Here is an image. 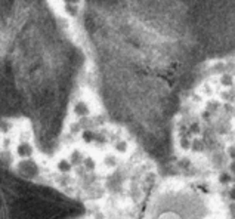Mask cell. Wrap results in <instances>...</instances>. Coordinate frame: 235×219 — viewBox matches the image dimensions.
<instances>
[{
	"label": "cell",
	"mask_w": 235,
	"mask_h": 219,
	"mask_svg": "<svg viewBox=\"0 0 235 219\" xmlns=\"http://www.w3.org/2000/svg\"><path fill=\"white\" fill-rule=\"evenodd\" d=\"M232 173H234V176H235V155H234V160H232Z\"/></svg>",
	"instance_id": "277c9868"
},
{
	"label": "cell",
	"mask_w": 235,
	"mask_h": 219,
	"mask_svg": "<svg viewBox=\"0 0 235 219\" xmlns=\"http://www.w3.org/2000/svg\"><path fill=\"white\" fill-rule=\"evenodd\" d=\"M81 212L67 195L0 166V219H73Z\"/></svg>",
	"instance_id": "3957f363"
},
{
	"label": "cell",
	"mask_w": 235,
	"mask_h": 219,
	"mask_svg": "<svg viewBox=\"0 0 235 219\" xmlns=\"http://www.w3.org/2000/svg\"><path fill=\"white\" fill-rule=\"evenodd\" d=\"M86 28L109 113L166 163L203 68L235 53V0H86Z\"/></svg>",
	"instance_id": "6da1fadb"
},
{
	"label": "cell",
	"mask_w": 235,
	"mask_h": 219,
	"mask_svg": "<svg viewBox=\"0 0 235 219\" xmlns=\"http://www.w3.org/2000/svg\"><path fill=\"white\" fill-rule=\"evenodd\" d=\"M80 53L47 0H0V114H22L43 144L62 123Z\"/></svg>",
	"instance_id": "7a4b0ae2"
}]
</instances>
